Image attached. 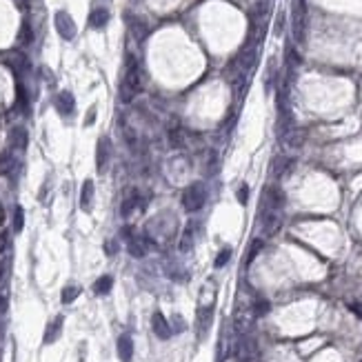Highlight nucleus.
I'll list each match as a JSON object with an SVG mask.
<instances>
[{"mask_svg": "<svg viewBox=\"0 0 362 362\" xmlns=\"http://www.w3.org/2000/svg\"><path fill=\"white\" fill-rule=\"evenodd\" d=\"M140 91H143V73H140V65L133 56H127L125 76H122V80L118 85V96L125 105H129Z\"/></svg>", "mask_w": 362, "mask_h": 362, "instance_id": "obj_1", "label": "nucleus"}, {"mask_svg": "<svg viewBox=\"0 0 362 362\" xmlns=\"http://www.w3.org/2000/svg\"><path fill=\"white\" fill-rule=\"evenodd\" d=\"M207 202V189L202 182H191L185 191H182V207L185 211H200Z\"/></svg>", "mask_w": 362, "mask_h": 362, "instance_id": "obj_2", "label": "nucleus"}, {"mask_svg": "<svg viewBox=\"0 0 362 362\" xmlns=\"http://www.w3.org/2000/svg\"><path fill=\"white\" fill-rule=\"evenodd\" d=\"M287 207V196L285 191L278 187V185H269L265 187L262 191V198H260V209H271V211H285Z\"/></svg>", "mask_w": 362, "mask_h": 362, "instance_id": "obj_3", "label": "nucleus"}, {"mask_svg": "<svg viewBox=\"0 0 362 362\" xmlns=\"http://www.w3.org/2000/svg\"><path fill=\"white\" fill-rule=\"evenodd\" d=\"M258 222H260V234L265 238H271L282 227V213L271 209H258Z\"/></svg>", "mask_w": 362, "mask_h": 362, "instance_id": "obj_4", "label": "nucleus"}, {"mask_svg": "<svg viewBox=\"0 0 362 362\" xmlns=\"http://www.w3.org/2000/svg\"><path fill=\"white\" fill-rule=\"evenodd\" d=\"M53 24H56V32L63 40H73L76 38V22H73V18L67 14V11H56V16H53Z\"/></svg>", "mask_w": 362, "mask_h": 362, "instance_id": "obj_5", "label": "nucleus"}, {"mask_svg": "<svg viewBox=\"0 0 362 362\" xmlns=\"http://www.w3.org/2000/svg\"><path fill=\"white\" fill-rule=\"evenodd\" d=\"M304 32H307V11H304V0H296L293 3V38L302 45L304 42Z\"/></svg>", "mask_w": 362, "mask_h": 362, "instance_id": "obj_6", "label": "nucleus"}, {"mask_svg": "<svg viewBox=\"0 0 362 362\" xmlns=\"http://www.w3.org/2000/svg\"><path fill=\"white\" fill-rule=\"evenodd\" d=\"M109 160H112V140L107 136H102L96 145V169L98 174H105L109 167Z\"/></svg>", "mask_w": 362, "mask_h": 362, "instance_id": "obj_7", "label": "nucleus"}, {"mask_svg": "<svg viewBox=\"0 0 362 362\" xmlns=\"http://www.w3.org/2000/svg\"><path fill=\"white\" fill-rule=\"evenodd\" d=\"M151 331L158 340H169L171 338V324L160 311H153L151 316Z\"/></svg>", "mask_w": 362, "mask_h": 362, "instance_id": "obj_8", "label": "nucleus"}, {"mask_svg": "<svg viewBox=\"0 0 362 362\" xmlns=\"http://www.w3.org/2000/svg\"><path fill=\"white\" fill-rule=\"evenodd\" d=\"M136 207H140V191L133 187H129V191L125 193V198H122V202H120V216L129 218L133 211H136Z\"/></svg>", "mask_w": 362, "mask_h": 362, "instance_id": "obj_9", "label": "nucleus"}, {"mask_svg": "<svg viewBox=\"0 0 362 362\" xmlns=\"http://www.w3.org/2000/svg\"><path fill=\"white\" fill-rule=\"evenodd\" d=\"M27 145H29V136H27V129L24 127H14L9 131V147H11V151H24L27 149Z\"/></svg>", "mask_w": 362, "mask_h": 362, "instance_id": "obj_10", "label": "nucleus"}, {"mask_svg": "<svg viewBox=\"0 0 362 362\" xmlns=\"http://www.w3.org/2000/svg\"><path fill=\"white\" fill-rule=\"evenodd\" d=\"M53 105H56L60 116H73V112H76V100H73L71 91H60L56 100H53Z\"/></svg>", "mask_w": 362, "mask_h": 362, "instance_id": "obj_11", "label": "nucleus"}, {"mask_svg": "<svg viewBox=\"0 0 362 362\" xmlns=\"http://www.w3.org/2000/svg\"><path fill=\"white\" fill-rule=\"evenodd\" d=\"M63 324H65V318L63 316H56L51 322L47 324V329H45V345H53L58 338H60V333H63Z\"/></svg>", "mask_w": 362, "mask_h": 362, "instance_id": "obj_12", "label": "nucleus"}, {"mask_svg": "<svg viewBox=\"0 0 362 362\" xmlns=\"http://www.w3.org/2000/svg\"><path fill=\"white\" fill-rule=\"evenodd\" d=\"M94 196H96V185L91 178L82 182V189H80V207L85 211H91V205H94Z\"/></svg>", "mask_w": 362, "mask_h": 362, "instance_id": "obj_13", "label": "nucleus"}, {"mask_svg": "<svg viewBox=\"0 0 362 362\" xmlns=\"http://www.w3.org/2000/svg\"><path fill=\"white\" fill-rule=\"evenodd\" d=\"M116 347H118V355L122 362H131L133 358V340L129 338L127 333L118 336V342H116Z\"/></svg>", "mask_w": 362, "mask_h": 362, "instance_id": "obj_14", "label": "nucleus"}, {"mask_svg": "<svg viewBox=\"0 0 362 362\" xmlns=\"http://www.w3.org/2000/svg\"><path fill=\"white\" fill-rule=\"evenodd\" d=\"M18 169H20V164H18V160L14 158V153L11 151L0 153V176H11Z\"/></svg>", "mask_w": 362, "mask_h": 362, "instance_id": "obj_15", "label": "nucleus"}, {"mask_svg": "<svg viewBox=\"0 0 362 362\" xmlns=\"http://www.w3.org/2000/svg\"><path fill=\"white\" fill-rule=\"evenodd\" d=\"M109 22V11L105 7H96L89 14V27L91 29H105Z\"/></svg>", "mask_w": 362, "mask_h": 362, "instance_id": "obj_16", "label": "nucleus"}, {"mask_svg": "<svg viewBox=\"0 0 362 362\" xmlns=\"http://www.w3.org/2000/svg\"><path fill=\"white\" fill-rule=\"evenodd\" d=\"M167 140H169L171 149H182V147H185V131H182L178 125L169 127L167 129Z\"/></svg>", "mask_w": 362, "mask_h": 362, "instance_id": "obj_17", "label": "nucleus"}, {"mask_svg": "<svg viewBox=\"0 0 362 362\" xmlns=\"http://www.w3.org/2000/svg\"><path fill=\"white\" fill-rule=\"evenodd\" d=\"M112 287H114V278L112 275H100L96 282H94V293L96 296H107L109 291H112Z\"/></svg>", "mask_w": 362, "mask_h": 362, "instance_id": "obj_18", "label": "nucleus"}, {"mask_svg": "<svg viewBox=\"0 0 362 362\" xmlns=\"http://www.w3.org/2000/svg\"><path fill=\"white\" fill-rule=\"evenodd\" d=\"M193 231H196L193 222H189V227H185V231H182V238H180V251L182 254H187V251L193 247Z\"/></svg>", "mask_w": 362, "mask_h": 362, "instance_id": "obj_19", "label": "nucleus"}, {"mask_svg": "<svg viewBox=\"0 0 362 362\" xmlns=\"http://www.w3.org/2000/svg\"><path fill=\"white\" fill-rule=\"evenodd\" d=\"M211 316H213V304H209L207 309H205V307L200 309V314H198V329H200V336L205 333L207 329H209V324H211Z\"/></svg>", "mask_w": 362, "mask_h": 362, "instance_id": "obj_20", "label": "nucleus"}, {"mask_svg": "<svg viewBox=\"0 0 362 362\" xmlns=\"http://www.w3.org/2000/svg\"><path fill=\"white\" fill-rule=\"evenodd\" d=\"M291 164H293V160L291 158H285V156H280V158H275L273 160V176H282V174H287V171L291 169Z\"/></svg>", "mask_w": 362, "mask_h": 362, "instance_id": "obj_21", "label": "nucleus"}, {"mask_svg": "<svg viewBox=\"0 0 362 362\" xmlns=\"http://www.w3.org/2000/svg\"><path fill=\"white\" fill-rule=\"evenodd\" d=\"M78 296H80V287L69 285V287H65L63 289V293H60V300H63V304H71Z\"/></svg>", "mask_w": 362, "mask_h": 362, "instance_id": "obj_22", "label": "nucleus"}, {"mask_svg": "<svg viewBox=\"0 0 362 362\" xmlns=\"http://www.w3.org/2000/svg\"><path fill=\"white\" fill-rule=\"evenodd\" d=\"M18 40H20L22 45H32V42H34V29H32V24H29L27 20L22 22L20 34H18Z\"/></svg>", "mask_w": 362, "mask_h": 362, "instance_id": "obj_23", "label": "nucleus"}, {"mask_svg": "<svg viewBox=\"0 0 362 362\" xmlns=\"http://www.w3.org/2000/svg\"><path fill=\"white\" fill-rule=\"evenodd\" d=\"M147 254V249H145V244L138 240V238H131L129 240V256H133V258H143Z\"/></svg>", "mask_w": 362, "mask_h": 362, "instance_id": "obj_24", "label": "nucleus"}, {"mask_svg": "<svg viewBox=\"0 0 362 362\" xmlns=\"http://www.w3.org/2000/svg\"><path fill=\"white\" fill-rule=\"evenodd\" d=\"M11 225H14L16 234H20V231H22V227H24V209H22L20 205H16V209H14V222H11Z\"/></svg>", "mask_w": 362, "mask_h": 362, "instance_id": "obj_25", "label": "nucleus"}, {"mask_svg": "<svg viewBox=\"0 0 362 362\" xmlns=\"http://www.w3.org/2000/svg\"><path fill=\"white\" fill-rule=\"evenodd\" d=\"M231 254H234V251H231V247H225V249H220V254L216 256V262H213V267H216V269H222V267L227 265V262H229Z\"/></svg>", "mask_w": 362, "mask_h": 362, "instance_id": "obj_26", "label": "nucleus"}, {"mask_svg": "<svg viewBox=\"0 0 362 362\" xmlns=\"http://www.w3.org/2000/svg\"><path fill=\"white\" fill-rule=\"evenodd\" d=\"M269 309H271V304L267 302V300H256L254 302V311H256V316H267L269 314Z\"/></svg>", "mask_w": 362, "mask_h": 362, "instance_id": "obj_27", "label": "nucleus"}, {"mask_svg": "<svg viewBox=\"0 0 362 362\" xmlns=\"http://www.w3.org/2000/svg\"><path fill=\"white\" fill-rule=\"evenodd\" d=\"M260 251H262V240H254V242H251V249H249V254H247V265L254 262V258L260 254Z\"/></svg>", "mask_w": 362, "mask_h": 362, "instance_id": "obj_28", "label": "nucleus"}, {"mask_svg": "<svg viewBox=\"0 0 362 362\" xmlns=\"http://www.w3.org/2000/svg\"><path fill=\"white\" fill-rule=\"evenodd\" d=\"M236 198H238L240 205H247V200H249V185H240V187H238Z\"/></svg>", "mask_w": 362, "mask_h": 362, "instance_id": "obj_29", "label": "nucleus"}, {"mask_svg": "<svg viewBox=\"0 0 362 362\" xmlns=\"http://www.w3.org/2000/svg\"><path fill=\"white\" fill-rule=\"evenodd\" d=\"M9 309V296L7 293H0V316H5Z\"/></svg>", "mask_w": 362, "mask_h": 362, "instance_id": "obj_30", "label": "nucleus"}, {"mask_svg": "<svg viewBox=\"0 0 362 362\" xmlns=\"http://www.w3.org/2000/svg\"><path fill=\"white\" fill-rule=\"evenodd\" d=\"M94 122H96V105H94V107H89L87 118H85V127H91Z\"/></svg>", "mask_w": 362, "mask_h": 362, "instance_id": "obj_31", "label": "nucleus"}, {"mask_svg": "<svg viewBox=\"0 0 362 362\" xmlns=\"http://www.w3.org/2000/svg\"><path fill=\"white\" fill-rule=\"evenodd\" d=\"M105 251H107L109 256H114L116 251H118V242H116V240H107L105 242Z\"/></svg>", "mask_w": 362, "mask_h": 362, "instance_id": "obj_32", "label": "nucleus"}, {"mask_svg": "<svg viewBox=\"0 0 362 362\" xmlns=\"http://www.w3.org/2000/svg\"><path fill=\"white\" fill-rule=\"evenodd\" d=\"M282 27H285V14H280L278 20H275V36L282 34Z\"/></svg>", "mask_w": 362, "mask_h": 362, "instance_id": "obj_33", "label": "nucleus"}]
</instances>
